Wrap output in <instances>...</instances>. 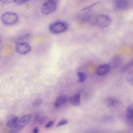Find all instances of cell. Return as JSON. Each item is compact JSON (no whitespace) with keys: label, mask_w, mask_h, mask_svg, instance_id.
<instances>
[{"label":"cell","mask_w":133,"mask_h":133,"mask_svg":"<svg viewBox=\"0 0 133 133\" xmlns=\"http://www.w3.org/2000/svg\"><path fill=\"white\" fill-rule=\"evenodd\" d=\"M31 118V116L30 114H27L23 116L17 121L10 130V132L16 133L21 131L29 123Z\"/></svg>","instance_id":"1"},{"label":"cell","mask_w":133,"mask_h":133,"mask_svg":"<svg viewBox=\"0 0 133 133\" xmlns=\"http://www.w3.org/2000/svg\"><path fill=\"white\" fill-rule=\"evenodd\" d=\"M68 24L64 22L58 21L53 23L49 25V29L52 33L58 34L64 32L68 29Z\"/></svg>","instance_id":"2"},{"label":"cell","mask_w":133,"mask_h":133,"mask_svg":"<svg viewBox=\"0 0 133 133\" xmlns=\"http://www.w3.org/2000/svg\"><path fill=\"white\" fill-rule=\"evenodd\" d=\"M1 19L4 24L11 25L17 22L18 20V16L16 13L9 11L3 13L2 15Z\"/></svg>","instance_id":"3"},{"label":"cell","mask_w":133,"mask_h":133,"mask_svg":"<svg viewBox=\"0 0 133 133\" xmlns=\"http://www.w3.org/2000/svg\"><path fill=\"white\" fill-rule=\"evenodd\" d=\"M57 7L56 2L54 0H50L43 4L41 8V11L44 15H48L54 12Z\"/></svg>","instance_id":"4"},{"label":"cell","mask_w":133,"mask_h":133,"mask_svg":"<svg viewBox=\"0 0 133 133\" xmlns=\"http://www.w3.org/2000/svg\"><path fill=\"white\" fill-rule=\"evenodd\" d=\"M111 22V18L110 16L106 15H101L96 18L95 23L98 27L104 28L109 26Z\"/></svg>","instance_id":"5"},{"label":"cell","mask_w":133,"mask_h":133,"mask_svg":"<svg viewBox=\"0 0 133 133\" xmlns=\"http://www.w3.org/2000/svg\"><path fill=\"white\" fill-rule=\"evenodd\" d=\"M31 47L28 43L24 42L17 43L16 45V52L21 55H26L31 51Z\"/></svg>","instance_id":"6"},{"label":"cell","mask_w":133,"mask_h":133,"mask_svg":"<svg viewBox=\"0 0 133 133\" xmlns=\"http://www.w3.org/2000/svg\"><path fill=\"white\" fill-rule=\"evenodd\" d=\"M110 68L109 64H101L99 66L97 69V74L99 76H104L108 73Z\"/></svg>","instance_id":"7"},{"label":"cell","mask_w":133,"mask_h":133,"mask_svg":"<svg viewBox=\"0 0 133 133\" xmlns=\"http://www.w3.org/2000/svg\"><path fill=\"white\" fill-rule=\"evenodd\" d=\"M122 63V60L120 57L118 56H115L112 57L109 64L110 68L116 69L120 66Z\"/></svg>","instance_id":"8"},{"label":"cell","mask_w":133,"mask_h":133,"mask_svg":"<svg viewBox=\"0 0 133 133\" xmlns=\"http://www.w3.org/2000/svg\"><path fill=\"white\" fill-rule=\"evenodd\" d=\"M129 4V0H115V1L116 8L119 10H123L127 8Z\"/></svg>","instance_id":"9"},{"label":"cell","mask_w":133,"mask_h":133,"mask_svg":"<svg viewBox=\"0 0 133 133\" xmlns=\"http://www.w3.org/2000/svg\"><path fill=\"white\" fill-rule=\"evenodd\" d=\"M67 101V98L66 96L63 95L60 96L57 98L54 103V106L56 108H58L65 104Z\"/></svg>","instance_id":"10"},{"label":"cell","mask_w":133,"mask_h":133,"mask_svg":"<svg viewBox=\"0 0 133 133\" xmlns=\"http://www.w3.org/2000/svg\"><path fill=\"white\" fill-rule=\"evenodd\" d=\"M81 96L80 94H77L72 95L69 98L70 103L75 106L79 105L80 103Z\"/></svg>","instance_id":"11"},{"label":"cell","mask_w":133,"mask_h":133,"mask_svg":"<svg viewBox=\"0 0 133 133\" xmlns=\"http://www.w3.org/2000/svg\"><path fill=\"white\" fill-rule=\"evenodd\" d=\"M133 105L132 103L129 105L126 110V116L129 119L132 120L133 118Z\"/></svg>","instance_id":"12"},{"label":"cell","mask_w":133,"mask_h":133,"mask_svg":"<svg viewBox=\"0 0 133 133\" xmlns=\"http://www.w3.org/2000/svg\"><path fill=\"white\" fill-rule=\"evenodd\" d=\"M133 59L130 60L126 63L121 68V71L123 72L126 71L133 66Z\"/></svg>","instance_id":"13"},{"label":"cell","mask_w":133,"mask_h":133,"mask_svg":"<svg viewBox=\"0 0 133 133\" xmlns=\"http://www.w3.org/2000/svg\"><path fill=\"white\" fill-rule=\"evenodd\" d=\"M18 117L17 116H14L10 118L8 122L6 125L9 128L13 127L17 121Z\"/></svg>","instance_id":"14"},{"label":"cell","mask_w":133,"mask_h":133,"mask_svg":"<svg viewBox=\"0 0 133 133\" xmlns=\"http://www.w3.org/2000/svg\"><path fill=\"white\" fill-rule=\"evenodd\" d=\"M77 75L78 78V82L81 83L83 82L87 78L86 74L82 72H78L77 74Z\"/></svg>","instance_id":"15"},{"label":"cell","mask_w":133,"mask_h":133,"mask_svg":"<svg viewBox=\"0 0 133 133\" xmlns=\"http://www.w3.org/2000/svg\"><path fill=\"white\" fill-rule=\"evenodd\" d=\"M108 105L109 107L114 106L117 104L118 101L115 99L110 98H108L107 101Z\"/></svg>","instance_id":"16"},{"label":"cell","mask_w":133,"mask_h":133,"mask_svg":"<svg viewBox=\"0 0 133 133\" xmlns=\"http://www.w3.org/2000/svg\"><path fill=\"white\" fill-rule=\"evenodd\" d=\"M42 103V101L40 99H36L32 102V104L34 107H36L40 105Z\"/></svg>","instance_id":"17"},{"label":"cell","mask_w":133,"mask_h":133,"mask_svg":"<svg viewBox=\"0 0 133 133\" xmlns=\"http://www.w3.org/2000/svg\"><path fill=\"white\" fill-rule=\"evenodd\" d=\"M68 123V121L66 119H63L62 120L57 123L56 126V127H59L61 126L67 124Z\"/></svg>","instance_id":"18"},{"label":"cell","mask_w":133,"mask_h":133,"mask_svg":"<svg viewBox=\"0 0 133 133\" xmlns=\"http://www.w3.org/2000/svg\"><path fill=\"white\" fill-rule=\"evenodd\" d=\"M30 0H13L14 2L16 4L21 5L29 1Z\"/></svg>","instance_id":"19"},{"label":"cell","mask_w":133,"mask_h":133,"mask_svg":"<svg viewBox=\"0 0 133 133\" xmlns=\"http://www.w3.org/2000/svg\"><path fill=\"white\" fill-rule=\"evenodd\" d=\"M46 117H43L39 119L38 121L40 125L43 124L46 121Z\"/></svg>","instance_id":"20"},{"label":"cell","mask_w":133,"mask_h":133,"mask_svg":"<svg viewBox=\"0 0 133 133\" xmlns=\"http://www.w3.org/2000/svg\"><path fill=\"white\" fill-rule=\"evenodd\" d=\"M99 2H96V3H95L92 4L91 5L89 6H87L85 7V8H83V9H82L81 10V11H84L85 10H87V9H89L90 8L95 6V5L97 4Z\"/></svg>","instance_id":"21"},{"label":"cell","mask_w":133,"mask_h":133,"mask_svg":"<svg viewBox=\"0 0 133 133\" xmlns=\"http://www.w3.org/2000/svg\"><path fill=\"white\" fill-rule=\"evenodd\" d=\"M90 16L88 15H86L82 17V20L83 21H88L90 20Z\"/></svg>","instance_id":"22"},{"label":"cell","mask_w":133,"mask_h":133,"mask_svg":"<svg viewBox=\"0 0 133 133\" xmlns=\"http://www.w3.org/2000/svg\"><path fill=\"white\" fill-rule=\"evenodd\" d=\"M54 122L53 121H50L46 125L45 127L48 128L50 127L53 124Z\"/></svg>","instance_id":"23"},{"label":"cell","mask_w":133,"mask_h":133,"mask_svg":"<svg viewBox=\"0 0 133 133\" xmlns=\"http://www.w3.org/2000/svg\"><path fill=\"white\" fill-rule=\"evenodd\" d=\"M39 116L38 115H36L35 117L34 120V123L35 124L37 122L39 119Z\"/></svg>","instance_id":"24"},{"label":"cell","mask_w":133,"mask_h":133,"mask_svg":"<svg viewBox=\"0 0 133 133\" xmlns=\"http://www.w3.org/2000/svg\"><path fill=\"white\" fill-rule=\"evenodd\" d=\"M38 128L37 127H35L33 130V132L37 133L38 132Z\"/></svg>","instance_id":"25"},{"label":"cell","mask_w":133,"mask_h":133,"mask_svg":"<svg viewBox=\"0 0 133 133\" xmlns=\"http://www.w3.org/2000/svg\"><path fill=\"white\" fill-rule=\"evenodd\" d=\"M0 57H1V55H0Z\"/></svg>","instance_id":"26"},{"label":"cell","mask_w":133,"mask_h":133,"mask_svg":"<svg viewBox=\"0 0 133 133\" xmlns=\"http://www.w3.org/2000/svg\"></svg>","instance_id":"27"}]
</instances>
